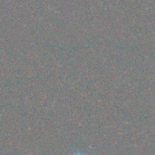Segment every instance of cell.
Masks as SVG:
<instances>
[{"instance_id": "6da1fadb", "label": "cell", "mask_w": 155, "mask_h": 155, "mask_svg": "<svg viewBox=\"0 0 155 155\" xmlns=\"http://www.w3.org/2000/svg\"><path fill=\"white\" fill-rule=\"evenodd\" d=\"M74 155H84V154H82V153H76V154H74Z\"/></svg>"}]
</instances>
